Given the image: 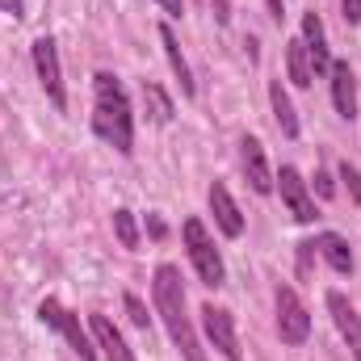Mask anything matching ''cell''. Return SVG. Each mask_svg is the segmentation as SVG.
<instances>
[{
  "instance_id": "1",
  "label": "cell",
  "mask_w": 361,
  "mask_h": 361,
  "mask_svg": "<svg viewBox=\"0 0 361 361\" xmlns=\"http://www.w3.org/2000/svg\"><path fill=\"white\" fill-rule=\"evenodd\" d=\"M152 302H156V315L169 332V341L177 345V353L185 361H210L197 332H193V319H189V302H185V281H180V269L173 261L156 265L152 273Z\"/></svg>"
},
{
  "instance_id": "2",
  "label": "cell",
  "mask_w": 361,
  "mask_h": 361,
  "mask_svg": "<svg viewBox=\"0 0 361 361\" xmlns=\"http://www.w3.org/2000/svg\"><path fill=\"white\" fill-rule=\"evenodd\" d=\"M92 135L105 147H114L118 156L135 152V109H130V97L114 72L92 76Z\"/></svg>"
},
{
  "instance_id": "3",
  "label": "cell",
  "mask_w": 361,
  "mask_h": 361,
  "mask_svg": "<svg viewBox=\"0 0 361 361\" xmlns=\"http://www.w3.org/2000/svg\"><path fill=\"white\" fill-rule=\"evenodd\" d=\"M180 240H185V252H189V265L197 273V281L202 286H210V290H219V286H227V265H223V252L214 248V235L206 231V223L202 219H185L180 223Z\"/></svg>"
},
{
  "instance_id": "4",
  "label": "cell",
  "mask_w": 361,
  "mask_h": 361,
  "mask_svg": "<svg viewBox=\"0 0 361 361\" xmlns=\"http://www.w3.org/2000/svg\"><path fill=\"white\" fill-rule=\"evenodd\" d=\"M38 319H42L47 328H55V332L68 341V349H72L80 361H97L101 357L97 345H92V332L80 328V315H72L59 298H42V302H38Z\"/></svg>"
},
{
  "instance_id": "5",
  "label": "cell",
  "mask_w": 361,
  "mask_h": 361,
  "mask_svg": "<svg viewBox=\"0 0 361 361\" xmlns=\"http://www.w3.org/2000/svg\"><path fill=\"white\" fill-rule=\"evenodd\" d=\"M273 311H277V336H281V345H290V349L307 345V336H311V311H307V302L298 298L294 286H277L273 290Z\"/></svg>"
},
{
  "instance_id": "6",
  "label": "cell",
  "mask_w": 361,
  "mask_h": 361,
  "mask_svg": "<svg viewBox=\"0 0 361 361\" xmlns=\"http://www.w3.org/2000/svg\"><path fill=\"white\" fill-rule=\"evenodd\" d=\"M30 59H34V72H38V85H42V92H47V101L63 114V109H68V85H63V59H59L55 38H51V34L34 38Z\"/></svg>"
},
{
  "instance_id": "7",
  "label": "cell",
  "mask_w": 361,
  "mask_h": 361,
  "mask_svg": "<svg viewBox=\"0 0 361 361\" xmlns=\"http://www.w3.org/2000/svg\"><path fill=\"white\" fill-rule=\"evenodd\" d=\"M273 189L281 193V202H286V210L294 214V223H315L319 219V210H315V193H311V185L302 180V173L294 169V164H281L277 169V177H273Z\"/></svg>"
},
{
  "instance_id": "8",
  "label": "cell",
  "mask_w": 361,
  "mask_h": 361,
  "mask_svg": "<svg viewBox=\"0 0 361 361\" xmlns=\"http://www.w3.org/2000/svg\"><path fill=\"white\" fill-rule=\"evenodd\" d=\"M202 332H206L210 349H214L223 361H244L240 332H235V319H231V311H227V307L206 302V307H202Z\"/></svg>"
},
{
  "instance_id": "9",
  "label": "cell",
  "mask_w": 361,
  "mask_h": 361,
  "mask_svg": "<svg viewBox=\"0 0 361 361\" xmlns=\"http://www.w3.org/2000/svg\"><path fill=\"white\" fill-rule=\"evenodd\" d=\"M324 302H328V315H332V324H336L341 341L349 345L353 361H361V315H357V307H353L341 290H328V294H324Z\"/></svg>"
},
{
  "instance_id": "10",
  "label": "cell",
  "mask_w": 361,
  "mask_h": 361,
  "mask_svg": "<svg viewBox=\"0 0 361 361\" xmlns=\"http://www.w3.org/2000/svg\"><path fill=\"white\" fill-rule=\"evenodd\" d=\"M240 164H244V177L252 185V193H273V169H269V156H265V143L257 135H244L240 139Z\"/></svg>"
},
{
  "instance_id": "11",
  "label": "cell",
  "mask_w": 361,
  "mask_h": 361,
  "mask_svg": "<svg viewBox=\"0 0 361 361\" xmlns=\"http://www.w3.org/2000/svg\"><path fill=\"white\" fill-rule=\"evenodd\" d=\"M298 38H302V47H307V55H311V72L315 76H328L332 72V47H328V34H324V21H319V13L311 8V13H302V25H298Z\"/></svg>"
},
{
  "instance_id": "12",
  "label": "cell",
  "mask_w": 361,
  "mask_h": 361,
  "mask_svg": "<svg viewBox=\"0 0 361 361\" xmlns=\"http://www.w3.org/2000/svg\"><path fill=\"white\" fill-rule=\"evenodd\" d=\"M89 332H92L97 353H101L105 361H139V357H135V349L126 345V336L114 328V319H109V315L92 311V315H89Z\"/></svg>"
},
{
  "instance_id": "13",
  "label": "cell",
  "mask_w": 361,
  "mask_h": 361,
  "mask_svg": "<svg viewBox=\"0 0 361 361\" xmlns=\"http://www.w3.org/2000/svg\"><path fill=\"white\" fill-rule=\"evenodd\" d=\"M206 197H210V214H214V227H219L227 240H240V235H244V210L235 206L231 189H227L223 180H214Z\"/></svg>"
},
{
  "instance_id": "14",
  "label": "cell",
  "mask_w": 361,
  "mask_h": 361,
  "mask_svg": "<svg viewBox=\"0 0 361 361\" xmlns=\"http://www.w3.org/2000/svg\"><path fill=\"white\" fill-rule=\"evenodd\" d=\"M328 89H332V105H336V114H341L345 122H357V80H353V68H349L345 59L332 63V72H328Z\"/></svg>"
},
{
  "instance_id": "15",
  "label": "cell",
  "mask_w": 361,
  "mask_h": 361,
  "mask_svg": "<svg viewBox=\"0 0 361 361\" xmlns=\"http://www.w3.org/2000/svg\"><path fill=\"white\" fill-rule=\"evenodd\" d=\"M315 252L328 261V269L341 273V277H349V273L357 269V257H353V248H349V240L341 231H319L315 235Z\"/></svg>"
},
{
  "instance_id": "16",
  "label": "cell",
  "mask_w": 361,
  "mask_h": 361,
  "mask_svg": "<svg viewBox=\"0 0 361 361\" xmlns=\"http://www.w3.org/2000/svg\"><path fill=\"white\" fill-rule=\"evenodd\" d=\"M160 47H164V59H169V68H173V76H177V85H180V97H197L193 72H189V59L180 55V42H177V34H173L169 21L160 25Z\"/></svg>"
},
{
  "instance_id": "17",
  "label": "cell",
  "mask_w": 361,
  "mask_h": 361,
  "mask_svg": "<svg viewBox=\"0 0 361 361\" xmlns=\"http://www.w3.org/2000/svg\"><path fill=\"white\" fill-rule=\"evenodd\" d=\"M269 109H273L277 130H281L286 139H298V135H302V122H298L294 101H290V92H286V85H281V80H269Z\"/></svg>"
},
{
  "instance_id": "18",
  "label": "cell",
  "mask_w": 361,
  "mask_h": 361,
  "mask_svg": "<svg viewBox=\"0 0 361 361\" xmlns=\"http://www.w3.org/2000/svg\"><path fill=\"white\" fill-rule=\"evenodd\" d=\"M286 68H290V85H294V89H311V85H315L311 55H307L302 38H290V42H286Z\"/></svg>"
},
{
  "instance_id": "19",
  "label": "cell",
  "mask_w": 361,
  "mask_h": 361,
  "mask_svg": "<svg viewBox=\"0 0 361 361\" xmlns=\"http://www.w3.org/2000/svg\"><path fill=\"white\" fill-rule=\"evenodd\" d=\"M143 105H147V118H152L156 126L173 122V97L160 89L156 80H143Z\"/></svg>"
},
{
  "instance_id": "20",
  "label": "cell",
  "mask_w": 361,
  "mask_h": 361,
  "mask_svg": "<svg viewBox=\"0 0 361 361\" xmlns=\"http://www.w3.org/2000/svg\"><path fill=\"white\" fill-rule=\"evenodd\" d=\"M114 235H118V244H122L126 252H139V223H135V214H130L126 206L114 210Z\"/></svg>"
},
{
  "instance_id": "21",
  "label": "cell",
  "mask_w": 361,
  "mask_h": 361,
  "mask_svg": "<svg viewBox=\"0 0 361 361\" xmlns=\"http://www.w3.org/2000/svg\"><path fill=\"white\" fill-rule=\"evenodd\" d=\"M122 302H126V315H130V324H135L139 332H147V328H152V315H147V307H143V298L126 290V294H122Z\"/></svg>"
},
{
  "instance_id": "22",
  "label": "cell",
  "mask_w": 361,
  "mask_h": 361,
  "mask_svg": "<svg viewBox=\"0 0 361 361\" xmlns=\"http://www.w3.org/2000/svg\"><path fill=\"white\" fill-rule=\"evenodd\" d=\"M341 180H345V189H349V197H353V206H361V169L357 164H349V160H341Z\"/></svg>"
},
{
  "instance_id": "23",
  "label": "cell",
  "mask_w": 361,
  "mask_h": 361,
  "mask_svg": "<svg viewBox=\"0 0 361 361\" xmlns=\"http://www.w3.org/2000/svg\"><path fill=\"white\" fill-rule=\"evenodd\" d=\"M307 185H315V193H319V197H324V202H328V197H332V193H336V185H332V177H328V173H324V169H315V180H307Z\"/></svg>"
},
{
  "instance_id": "24",
  "label": "cell",
  "mask_w": 361,
  "mask_h": 361,
  "mask_svg": "<svg viewBox=\"0 0 361 361\" xmlns=\"http://www.w3.org/2000/svg\"><path fill=\"white\" fill-rule=\"evenodd\" d=\"M341 13L349 25H361V0H341Z\"/></svg>"
},
{
  "instance_id": "25",
  "label": "cell",
  "mask_w": 361,
  "mask_h": 361,
  "mask_svg": "<svg viewBox=\"0 0 361 361\" xmlns=\"http://www.w3.org/2000/svg\"><path fill=\"white\" fill-rule=\"evenodd\" d=\"M0 13L13 17V21H21L25 17V0H0Z\"/></svg>"
},
{
  "instance_id": "26",
  "label": "cell",
  "mask_w": 361,
  "mask_h": 361,
  "mask_svg": "<svg viewBox=\"0 0 361 361\" xmlns=\"http://www.w3.org/2000/svg\"><path fill=\"white\" fill-rule=\"evenodd\" d=\"M214 4V21L219 25H231V0H210Z\"/></svg>"
},
{
  "instance_id": "27",
  "label": "cell",
  "mask_w": 361,
  "mask_h": 361,
  "mask_svg": "<svg viewBox=\"0 0 361 361\" xmlns=\"http://www.w3.org/2000/svg\"><path fill=\"white\" fill-rule=\"evenodd\" d=\"M156 4H160V8H164V17H173V21L185 17V0H156Z\"/></svg>"
},
{
  "instance_id": "28",
  "label": "cell",
  "mask_w": 361,
  "mask_h": 361,
  "mask_svg": "<svg viewBox=\"0 0 361 361\" xmlns=\"http://www.w3.org/2000/svg\"><path fill=\"white\" fill-rule=\"evenodd\" d=\"M265 4H269V17L281 25V17H286V13H281V0H265Z\"/></svg>"
}]
</instances>
